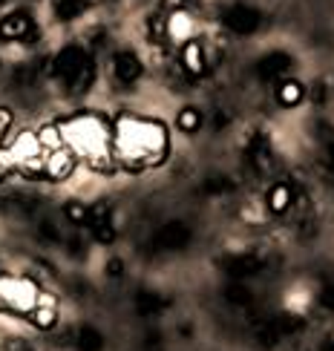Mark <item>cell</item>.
<instances>
[{
	"instance_id": "obj_12",
	"label": "cell",
	"mask_w": 334,
	"mask_h": 351,
	"mask_svg": "<svg viewBox=\"0 0 334 351\" xmlns=\"http://www.w3.org/2000/svg\"><path fill=\"white\" fill-rule=\"evenodd\" d=\"M75 343H78V351H101L104 348V337H101V331L93 328V326H84L78 331Z\"/></svg>"
},
{
	"instance_id": "obj_22",
	"label": "cell",
	"mask_w": 334,
	"mask_h": 351,
	"mask_svg": "<svg viewBox=\"0 0 334 351\" xmlns=\"http://www.w3.org/2000/svg\"><path fill=\"white\" fill-rule=\"evenodd\" d=\"M40 237L47 242H58V239H61V233H58V228L52 222H40Z\"/></svg>"
},
{
	"instance_id": "obj_9",
	"label": "cell",
	"mask_w": 334,
	"mask_h": 351,
	"mask_svg": "<svg viewBox=\"0 0 334 351\" xmlns=\"http://www.w3.org/2000/svg\"><path fill=\"white\" fill-rule=\"evenodd\" d=\"M40 144H38V136H29V133H23V136H18V141L12 144V158L18 165H23V162H29V158H35V156H40Z\"/></svg>"
},
{
	"instance_id": "obj_17",
	"label": "cell",
	"mask_w": 334,
	"mask_h": 351,
	"mask_svg": "<svg viewBox=\"0 0 334 351\" xmlns=\"http://www.w3.org/2000/svg\"><path fill=\"white\" fill-rule=\"evenodd\" d=\"M225 297H228V302H234V305H239V308H248V305H251V291L248 288H245V285H239V282H234V285H230L228 291H225Z\"/></svg>"
},
{
	"instance_id": "obj_16",
	"label": "cell",
	"mask_w": 334,
	"mask_h": 351,
	"mask_svg": "<svg viewBox=\"0 0 334 351\" xmlns=\"http://www.w3.org/2000/svg\"><path fill=\"white\" fill-rule=\"evenodd\" d=\"M288 69V58L283 52H274L268 55L263 64H259V72H263V78H271V75H280V72Z\"/></svg>"
},
{
	"instance_id": "obj_11",
	"label": "cell",
	"mask_w": 334,
	"mask_h": 351,
	"mask_svg": "<svg viewBox=\"0 0 334 351\" xmlns=\"http://www.w3.org/2000/svg\"><path fill=\"white\" fill-rule=\"evenodd\" d=\"M291 202H294V193H291V187L288 184H274L268 190V210L271 213H285L288 208H291Z\"/></svg>"
},
{
	"instance_id": "obj_5",
	"label": "cell",
	"mask_w": 334,
	"mask_h": 351,
	"mask_svg": "<svg viewBox=\"0 0 334 351\" xmlns=\"http://www.w3.org/2000/svg\"><path fill=\"white\" fill-rule=\"evenodd\" d=\"M156 242H158V247H165V251H179V247H184L191 242V230H187L182 222H170L156 233Z\"/></svg>"
},
{
	"instance_id": "obj_6",
	"label": "cell",
	"mask_w": 334,
	"mask_h": 351,
	"mask_svg": "<svg viewBox=\"0 0 334 351\" xmlns=\"http://www.w3.org/2000/svg\"><path fill=\"white\" fill-rule=\"evenodd\" d=\"M32 35V21L23 12H12L9 18L0 21V38L3 40H18V38H29Z\"/></svg>"
},
{
	"instance_id": "obj_1",
	"label": "cell",
	"mask_w": 334,
	"mask_h": 351,
	"mask_svg": "<svg viewBox=\"0 0 334 351\" xmlns=\"http://www.w3.org/2000/svg\"><path fill=\"white\" fill-rule=\"evenodd\" d=\"M119 156L130 165H158L167 150V133L158 121L144 119H121L119 127Z\"/></svg>"
},
{
	"instance_id": "obj_7",
	"label": "cell",
	"mask_w": 334,
	"mask_h": 351,
	"mask_svg": "<svg viewBox=\"0 0 334 351\" xmlns=\"http://www.w3.org/2000/svg\"><path fill=\"white\" fill-rule=\"evenodd\" d=\"M112 75L119 78L121 84H133L141 75V61L133 52H119L112 58Z\"/></svg>"
},
{
	"instance_id": "obj_2",
	"label": "cell",
	"mask_w": 334,
	"mask_h": 351,
	"mask_svg": "<svg viewBox=\"0 0 334 351\" xmlns=\"http://www.w3.org/2000/svg\"><path fill=\"white\" fill-rule=\"evenodd\" d=\"M90 64V58H86V52L81 47H64L61 52L55 55V61H52V75L55 78H61L67 86L78 78V72Z\"/></svg>"
},
{
	"instance_id": "obj_4",
	"label": "cell",
	"mask_w": 334,
	"mask_h": 351,
	"mask_svg": "<svg viewBox=\"0 0 334 351\" xmlns=\"http://www.w3.org/2000/svg\"><path fill=\"white\" fill-rule=\"evenodd\" d=\"M222 21H225L230 29H234V32H254V29L263 23L259 12L251 9V6H234V9H228Z\"/></svg>"
},
{
	"instance_id": "obj_14",
	"label": "cell",
	"mask_w": 334,
	"mask_h": 351,
	"mask_svg": "<svg viewBox=\"0 0 334 351\" xmlns=\"http://www.w3.org/2000/svg\"><path fill=\"white\" fill-rule=\"evenodd\" d=\"M277 98H280L283 107H297L302 101V86L297 81H283L277 86Z\"/></svg>"
},
{
	"instance_id": "obj_19",
	"label": "cell",
	"mask_w": 334,
	"mask_h": 351,
	"mask_svg": "<svg viewBox=\"0 0 334 351\" xmlns=\"http://www.w3.org/2000/svg\"><path fill=\"white\" fill-rule=\"evenodd\" d=\"M67 219H69V222H75V225L90 222V208H84L81 202H69L67 204Z\"/></svg>"
},
{
	"instance_id": "obj_18",
	"label": "cell",
	"mask_w": 334,
	"mask_h": 351,
	"mask_svg": "<svg viewBox=\"0 0 334 351\" xmlns=\"http://www.w3.org/2000/svg\"><path fill=\"white\" fill-rule=\"evenodd\" d=\"M162 305H165V302L158 300L156 294H147V291L136 297V308H139V314H156V311H162Z\"/></svg>"
},
{
	"instance_id": "obj_28",
	"label": "cell",
	"mask_w": 334,
	"mask_h": 351,
	"mask_svg": "<svg viewBox=\"0 0 334 351\" xmlns=\"http://www.w3.org/2000/svg\"><path fill=\"white\" fill-rule=\"evenodd\" d=\"M0 3H6V0H0Z\"/></svg>"
},
{
	"instance_id": "obj_20",
	"label": "cell",
	"mask_w": 334,
	"mask_h": 351,
	"mask_svg": "<svg viewBox=\"0 0 334 351\" xmlns=\"http://www.w3.org/2000/svg\"><path fill=\"white\" fill-rule=\"evenodd\" d=\"M199 124H202L199 110H182L179 112V130H184V133H193Z\"/></svg>"
},
{
	"instance_id": "obj_23",
	"label": "cell",
	"mask_w": 334,
	"mask_h": 351,
	"mask_svg": "<svg viewBox=\"0 0 334 351\" xmlns=\"http://www.w3.org/2000/svg\"><path fill=\"white\" fill-rule=\"evenodd\" d=\"M320 302H323V308L334 311V285H326V288H323V294H320Z\"/></svg>"
},
{
	"instance_id": "obj_15",
	"label": "cell",
	"mask_w": 334,
	"mask_h": 351,
	"mask_svg": "<svg viewBox=\"0 0 334 351\" xmlns=\"http://www.w3.org/2000/svg\"><path fill=\"white\" fill-rule=\"evenodd\" d=\"M191 18H187V14L184 12H176V14H173V18H170V26H167V35L173 38V40H184L187 35H191Z\"/></svg>"
},
{
	"instance_id": "obj_3",
	"label": "cell",
	"mask_w": 334,
	"mask_h": 351,
	"mask_svg": "<svg viewBox=\"0 0 334 351\" xmlns=\"http://www.w3.org/2000/svg\"><path fill=\"white\" fill-rule=\"evenodd\" d=\"M75 170V153L69 147H58L49 150V156L43 158V179H52V182H64Z\"/></svg>"
},
{
	"instance_id": "obj_21",
	"label": "cell",
	"mask_w": 334,
	"mask_h": 351,
	"mask_svg": "<svg viewBox=\"0 0 334 351\" xmlns=\"http://www.w3.org/2000/svg\"><path fill=\"white\" fill-rule=\"evenodd\" d=\"M32 319H35V326L49 328V326H55V308H52V305H49V308H35Z\"/></svg>"
},
{
	"instance_id": "obj_26",
	"label": "cell",
	"mask_w": 334,
	"mask_h": 351,
	"mask_svg": "<svg viewBox=\"0 0 334 351\" xmlns=\"http://www.w3.org/2000/svg\"><path fill=\"white\" fill-rule=\"evenodd\" d=\"M323 351H334V343H326V346H323Z\"/></svg>"
},
{
	"instance_id": "obj_27",
	"label": "cell",
	"mask_w": 334,
	"mask_h": 351,
	"mask_svg": "<svg viewBox=\"0 0 334 351\" xmlns=\"http://www.w3.org/2000/svg\"><path fill=\"white\" fill-rule=\"evenodd\" d=\"M3 173H6V167H3V165H0V179H3Z\"/></svg>"
},
{
	"instance_id": "obj_10",
	"label": "cell",
	"mask_w": 334,
	"mask_h": 351,
	"mask_svg": "<svg viewBox=\"0 0 334 351\" xmlns=\"http://www.w3.org/2000/svg\"><path fill=\"white\" fill-rule=\"evenodd\" d=\"M182 64H184V69L191 72V75H202V72H205V49H202V43H196V40L184 43Z\"/></svg>"
},
{
	"instance_id": "obj_25",
	"label": "cell",
	"mask_w": 334,
	"mask_h": 351,
	"mask_svg": "<svg viewBox=\"0 0 334 351\" xmlns=\"http://www.w3.org/2000/svg\"><path fill=\"white\" fill-rule=\"evenodd\" d=\"M184 3V0H167V6H173V9H179Z\"/></svg>"
},
{
	"instance_id": "obj_13",
	"label": "cell",
	"mask_w": 334,
	"mask_h": 351,
	"mask_svg": "<svg viewBox=\"0 0 334 351\" xmlns=\"http://www.w3.org/2000/svg\"><path fill=\"white\" fill-rule=\"evenodd\" d=\"M38 144H40L43 150H58V147H64L61 124H47V127H40V133H38Z\"/></svg>"
},
{
	"instance_id": "obj_24",
	"label": "cell",
	"mask_w": 334,
	"mask_h": 351,
	"mask_svg": "<svg viewBox=\"0 0 334 351\" xmlns=\"http://www.w3.org/2000/svg\"><path fill=\"white\" fill-rule=\"evenodd\" d=\"M107 271H110L112 276H119V274H121V262H119V259H110V268H107Z\"/></svg>"
},
{
	"instance_id": "obj_8",
	"label": "cell",
	"mask_w": 334,
	"mask_h": 351,
	"mask_svg": "<svg viewBox=\"0 0 334 351\" xmlns=\"http://www.w3.org/2000/svg\"><path fill=\"white\" fill-rule=\"evenodd\" d=\"M225 268H228L230 276H237V280H245V276H254V274L263 271V259L254 256V254H239V256L230 259Z\"/></svg>"
}]
</instances>
